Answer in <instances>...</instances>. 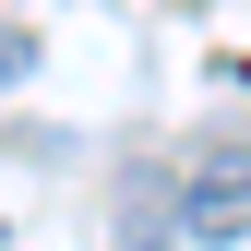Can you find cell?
Returning a JSON list of instances; mask_svg holds the SVG:
<instances>
[{
	"label": "cell",
	"mask_w": 251,
	"mask_h": 251,
	"mask_svg": "<svg viewBox=\"0 0 251 251\" xmlns=\"http://www.w3.org/2000/svg\"><path fill=\"white\" fill-rule=\"evenodd\" d=\"M179 227H192V239H239V227H251V144H215L203 168H192Z\"/></svg>",
	"instance_id": "6da1fadb"
},
{
	"label": "cell",
	"mask_w": 251,
	"mask_h": 251,
	"mask_svg": "<svg viewBox=\"0 0 251 251\" xmlns=\"http://www.w3.org/2000/svg\"><path fill=\"white\" fill-rule=\"evenodd\" d=\"M168 227H179L168 179H155V168H132V179H120V251H168Z\"/></svg>",
	"instance_id": "7a4b0ae2"
},
{
	"label": "cell",
	"mask_w": 251,
	"mask_h": 251,
	"mask_svg": "<svg viewBox=\"0 0 251 251\" xmlns=\"http://www.w3.org/2000/svg\"><path fill=\"white\" fill-rule=\"evenodd\" d=\"M36 72V36H24V24H0V84H24Z\"/></svg>",
	"instance_id": "3957f363"
}]
</instances>
